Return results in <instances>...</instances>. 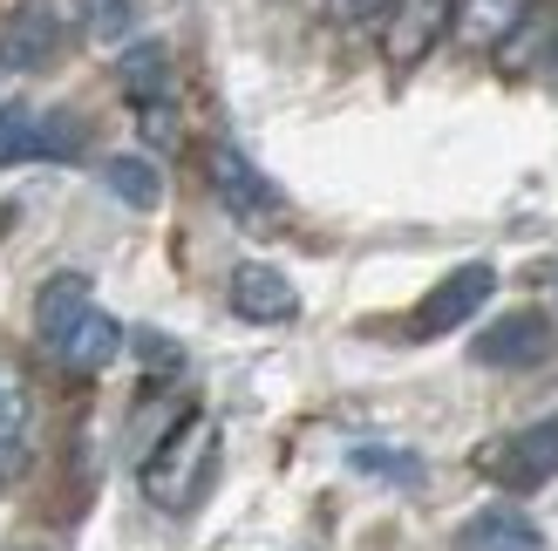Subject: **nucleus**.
I'll return each mask as SVG.
<instances>
[{"mask_svg":"<svg viewBox=\"0 0 558 551\" xmlns=\"http://www.w3.org/2000/svg\"><path fill=\"white\" fill-rule=\"evenodd\" d=\"M490 293H497V266H484V259H470V266H457V272H442V280L423 293V307L409 314V334H415V341H442V334H457L470 314H484V307H490Z\"/></svg>","mask_w":558,"mask_h":551,"instance_id":"f03ea898","label":"nucleus"},{"mask_svg":"<svg viewBox=\"0 0 558 551\" xmlns=\"http://www.w3.org/2000/svg\"><path fill=\"white\" fill-rule=\"evenodd\" d=\"M82 307H89V280H82V272H54V280L35 293V327H41V341H54Z\"/></svg>","mask_w":558,"mask_h":551,"instance_id":"ddd939ff","label":"nucleus"},{"mask_svg":"<svg viewBox=\"0 0 558 551\" xmlns=\"http://www.w3.org/2000/svg\"><path fill=\"white\" fill-rule=\"evenodd\" d=\"M381 8H388V0H333V14H341V21H368Z\"/></svg>","mask_w":558,"mask_h":551,"instance_id":"412c9836","label":"nucleus"},{"mask_svg":"<svg viewBox=\"0 0 558 551\" xmlns=\"http://www.w3.org/2000/svg\"><path fill=\"white\" fill-rule=\"evenodd\" d=\"M545 354H551V320L538 307L490 320L484 334L470 341V362H484V368H538Z\"/></svg>","mask_w":558,"mask_h":551,"instance_id":"39448f33","label":"nucleus"},{"mask_svg":"<svg viewBox=\"0 0 558 551\" xmlns=\"http://www.w3.org/2000/svg\"><path fill=\"white\" fill-rule=\"evenodd\" d=\"M54 48H62V27H54L41 0H27V8L0 21V69H48Z\"/></svg>","mask_w":558,"mask_h":551,"instance_id":"6e6552de","label":"nucleus"},{"mask_svg":"<svg viewBox=\"0 0 558 551\" xmlns=\"http://www.w3.org/2000/svg\"><path fill=\"white\" fill-rule=\"evenodd\" d=\"M27 123H35V117H27L21 102H0V163H14V157H21V136H27Z\"/></svg>","mask_w":558,"mask_h":551,"instance_id":"aec40b11","label":"nucleus"},{"mask_svg":"<svg viewBox=\"0 0 558 551\" xmlns=\"http://www.w3.org/2000/svg\"><path fill=\"white\" fill-rule=\"evenodd\" d=\"M551 82H558V48H551Z\"/></svg>","mask_w":558,"mask_h":551,"instance_id":"4be33fe9","label":"nucleus"},{"mask_svg":"<svg viewBox=\"0 0 558 551\" xmlns=\"http://www.w3.org/2000/svg\"><path fill=\"white\" fill-rule=\"evenodd\" d=\"M450 8L457 0H396V21H388V62L396 69L423 62V54L436 48V35L450 27Z\"/></svg>","mask_w":558,"mask_h":551,"instance_id":"1a4fd4ad","label":"nucleus"},{"mask_svg":"<svg viewBox=\"0 0 558 551\" xmlns=\"http://www.w3.org/2000/svg\"><path fill=\"white\" fill-rule=\"evenodd\" d=\"M102 184H109V198L130 205V211H157L163 205V171L150 157H136V150L102 157Z\"/></svg>","mask_w":558,"mask_h":551,"instance_id":"f8f14e48","label":"nucleus"},{"mask_svg":"<svg viewBox=\"0 0 558 551\" xmlns=\"http://www.w3.org/2000/svg\"><path fill=\"white\" fill-rule=\"evenodd\" d=\"M21 429H27V389L14 368H0V463H14Z\"/></svg>","mask_w":558,"mask_h":551,"instance_id":"a211bd4d","label":"nucleus"},{"mask_svg":"<svg viewBox=\"0 0 558 551\" xmlns=\"http://www.w3.org/2000/svg\"><path fill=\"white\" fill-rule=\"evenodd\" d=\"M205 171H211V191H218V205H226L232 218H245V225H266V218L287 211V198H279V184L259 171L253 157H245L239 144H211L205 157Z\"/></svg>","mask_w":558,"mask_h":551,"instance_id":"7ed1b4c3","label":"nucleus"},{"mask_svg":"<svg viewBox=\"0 0 558 551\" xmlns=\"http://www.w3.org/2000/svg\"><path fill=\"white\" fill-rule=\"evenodd\" d=\"M232 314L239 320H253V327H287L293 314H300V293H293V280L279 266H259V259H245V266H232Z\"/></svg>","mask_w":558,"mask_h":551,"instance_id":"423d86ee","label":"nucleus"},{"mask_svg":"<svg viewBox=\"0 0 558 551\" xmlns=\"http://www.w3.org/2000/svg\"><path fill=\"white\" fill-rule=\"evenodd\" d=\"M211 463H218V423L211 416H184L144 456V498L157 511H191L198 490H205V477H211Z\"/></svg>","mask_w":558,"mask_h":551,"instance_id":"f257e3e1","label":"nucleus"},{"mask_svg":"<svg viewBox=\"0 0 558 551\" xmlns=\"http://www.w3.org/2000/svg\"><path fill=\"white\" fill-rule=\"evenodd\" d=\"M75 8H82V35L102 41V48L136 35V0H75Z\"/></svg>","mask_w":558,"mask_h":551,"instance_id":"2eb2a0df","label":"nucleus"},{"mask_svg":"<svg viewBox=\"0 0 558 551\" xmlns=\"http://www.w3.org/2000/svg\"><path fill=\"white\" fill-rule=\"evenodd\" d=\"M117 82H123V96H130V109L171 102V48H163V41H136V48L123 54V69H117Z\"/></svg>","mask_w":558,"mask_h":551,"instance_id":"9b49d317","label":"nucleus"},{"mask_svg":"<svg viewBox=\"0 0 558 551\" xmlns=\"http://www.w3.org/2000/svg\"><path fill=\"white\" fill-rule=\"evenodd\" d=\"M123 341H130V334H123V320H117V314H102L96 299H89V307H82V314H75V320H69L48 347L62 354L75 375H102V368L123 354Z\"/></svg>","mask_w":558,"mask_h":551,"instance_id":"0eeeda50","label":"nucleus"},{"mask_svg":"<svg viewBox=\"0 0 558 551\" xmlns=\"http://www.w3.org/2000/svg\"><path fill=\"white\" fill-rule=\"evenodd\" d=\"M354 470H361V477H381V483L415 490V483H423V456H415V450H354Z\"/></svg>","mask_w":558,"mask_h":551,"instance_id":"f3484780","label":"nucleus"},{"mask_svg":"<svg viewBox=\"0 0 558 551\" xmlns=\"http://www.w3.org/2000/svg\"><path fill=\"white\" fill-rule=\"evenodd\" d=\"M477 463H484V470L505 483V490H538V483H551V477H558V416L524 423L518 436L490 443Z\"/></svg>","mask_w":558,"mask_h":551,"instance_id":"20e7f679","label":"nucleus"},{"mask_svg":"<svg viewBox=\"0 0 558 551\" xmlns=\"http://www.w3.org/2000/svg\"><path fill=\"white\" fill-rule=\"evenodd\" d=\"M21 157H35V163H75L82 157V123L75 117H35L21 136Z\"/></svg>","mask_w":558,"mask_h":551,"instance_id":"4468645a","label":"nucleus"},{"mask_svg":"<svg viewBox=\"0 0 558 551\" xmlns=\"http://www.w3.org/2000/svg\"><path fill=\"white\" fill-rule=\"evenodd\" d=\"M463 551H545V531L511 504H484L463 517Z\"/></svg>","mask_w":558,"mask_h":551,"instance_id":"9d476101","label":"nucleus"},{"mask_svg":"<svg viewBox=\"0 0 558 551\" xmlns=\"http://www.w3.org/2000/svg\"><path fill=\"white\" fill-rule=\"evenodd\" d=\"M524 8H532V0H470V8H463V41H477V48L505 41Z\"/></svg>","mask_w":558,"mask_h":551,"instance_id":"dca6fc26","label":"nucleus"},{"mask_svg":"<svg viewBox=\"0 0 558 551\" xmlns=\"http://www.w3.org/2000/svg\"><path fill=\"white\" fill-rule=\"evenodd\" d=\"M136 354H144V368H157V375H178L184 368V347L171 334H150V327L136 334Z\"/></svg>","mask_w":558,"mask_h":551,"instance_id":"6ab92c4d","label":"nucleus"}]
</instances>
